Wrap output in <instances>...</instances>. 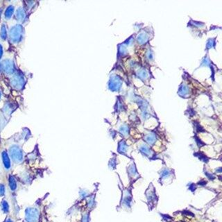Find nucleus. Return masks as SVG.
I'll use <instances>...</instances> for the list:
<instances>
[{
	"instance_id": "nucleus-1",
	"label": "nucleus",
	"mask_w": 222,
	"mask_h": 222,
	"mask_svg": "<svg viewBox=\"0 0 222 222\" xmlns=\"http://www.w3.org/2000/svg\"><path fill=\"white\" fill-rule=\"evenodd\" d=\"M23 35V28L21 25L17 24L10 29V38L13 43H19Z\"/></svg>"
},
{
	"instance_id": "nucleus-2",
	"label": "nucleus",
	"mask_w": 222,
	"mask_h": 222,
	"mask_svg": "<svg viewBox=\"0 0 222 222\" xmlns=\"http://www.w3.org/2000/svg\"><path fill=\"white\" fill-rule=\"evenodd\" d=\"M10 155L12 160L16 163H20L23 160V153L18 146H13L10 149Z\"/></svg>"
},
{
	"instance_id": "nucleus-3",
	"label": "nucleus",
	"mask_w": 222,
	"mask_h": 222,
	"mask_svg": "<svg viewBox=\"0 0 222 222\" xmlns=\"http://www.w3.org/2000/svg\"><path fill=\"white\" fill-rule=\"evenodd\" d=\"M25 219L27 222H38L39 219L38 210L34 208H27Z\"/></svg>"
},
{
	"instance_id": "nucleus-4",
	"label": "nucleus",
	"mask_w": 222,
	"mask_h": 222,
	"mask_svg": "<svg viewBox=\"0 0 222 222\" xmlns=\"http://www.w3.org/2000/svg\"><path fill=\"white\" fill-rule=\"evenodd\" d=\"M121 86V79L117 75H114L110 78L109 82V88L111 90L117 91Z\"/></svg>"
},
{
	"instance_id": "nucleus-5",
	"label": "nucleus",
	"mask_w": 222,
	"mask_h": 222,
	"mask_svg": "<svg viewBox=\"0 0 222 222\" xmlns=\"http://www.w3.org/2000/svg\"><path fill=\"white\" fill-rule=\"evenodd\" d=\"M11 84L18 90L22 89L24 85V77L20 74H15L11 79Z\"/></svg>"
},
{
	"instance_id": "nucleus-6",
	"label": "nucleus",
	"mask_w": 222,
	"mask_h": 222,
	"mask_svg": "<svg viewBox=\"0 0 222 222\" xmlns=\"http://www.w3.org/2000/svg\"><path fill=\"white\" fill-rule=\"evenodd\" d=\"M2 68L4 69V71L7 74H12L15 71V68H14L13 63L12 61L9 60H4V63H2Z\"/></svg>"
},
{
	"instance_id": "nucleus-7",
	"label": "nucleus",
	"mask_w": 222,
	"mask_h": 222,
	"mask_svg": "<svg viewBox=\"0 0 222 222\" xmlns=\"http://www.w3.org/2000/svg\"><path fill=\"white\" fill-rule=\"evenodd\" d=\"M2 156V161H3V164H4V167L6 169H9L10 168L11 165H10V160L9 156H8V153L6 151H3Z\"/></svg>"
},
{
	"instance_id": "nucleus-8",
	"label": "nucleus",
	"mask_w": 222,
	"mask_h": 222,
	"mask_svg": "<svg viewBox=\"0 0 222 222\" xmlns=\"http://www.w3.org/2000/svg\"><path fill=\"white\" fill-rule=\"evenodd\" d=\"M16 18L19 21L24 20L26 18V13L23 9V8H19L16 11Z\"/></svg>"
},
{
	"instance_id": "nucleus-9",
	"label": "nucleus",
	"mask_w": 222,
	"mask_h": 222,
	"mask_svg": "<svg viewBox=\"0 0 222 222\" xmlns=\"http://www.w3.org/2000/svg\"><path fill=\"white\" fill-rule=\"evenodd\" d=\"M8 185L10 190L12 191H15L17 189V181L15 177L13 176H10L8 178Z\"/></svg>"
},
{
	"instance_id": "nucleus-10",
	"label": "nucleus",
	"mask_w": 222,
	"mask_h": 222,
	"mask_svg": "<svg viewBox=\"0 0 222 222\" xmlns=\"http://www.w3.org/2000/svg\"><path fill=\"white\" fill-rule=\"evenodd\" d=\"M14 13V6H9L7 8L6 10L5 11V17L6 19H10L11 18V16L13 15V14Z\"/></svg>"
},
{
	"instance_id": "nucleus-11",
	"label": "nucleus",
	"mask_w": 222,
	"mask_h": 222,
	"mask_svg": "<svg viewBox=\"0 0 222 222\" xmlns=\"http://www.w3.org/2000/svg\"><path fill=\"white\" fill-rule=\"evenodd\" d=\"M1 208L3 212L4 213H8L9 211V205H8V202L5 200H3L1 204Z\"/></svg>"
},
{
	"instance_id": "nucleus-12",
	"label": "nucleus",
	"mask_w": 222,
	"mask_h": 222,
	"mask_svg": "<svg viewBox=\"0 0 222 222\" xmlns=\"http://www.w3.org/2000/svg\"><path fill=\"white\" fill-rule=\"evenodd\" d=\"M188 91H189V89L187 86L185 85H183L180 88L179 92L180 94V95H181L183 97H185L186 94L188 93Z\"/></svg>"
},
{
	"instance_id": "nucleus-13",
	"label": "nucleus",
	"mask_w": 222,
	"mask_h": 222,
	"mask_svg": "<svg viewBox=\"0 0 222 222\" xmlns=\"http://www.w3.org/2000/svg\"><path fill=\"white\" fill-rule=\"evenodd\" d=\"M147 38H147V35L146 34H144V33H141V34H140V35H138V40L140 43L143 44V43H145L147 41V40H148Z\"/></svg>"
},
{
	"instance_id": "nucleus-14",
	"label": "nucleus",
	"mask_w": 222,
	"mask_h": 222,
	"mask_svg": "<svg viewBox=\"0 0 222 222\" xmlns=\"http://www.w3.org/2000/svg\"><path fill=\"white\" fill-rule=\"evenodd\" d=\"M145 140L150 144H153L155 142V136L154 134H149L145 137Z\"/></svg>"
},
{
	"instance_id": "nucleus-15",
	"label": "nucleus",
	"mask_w": 222,
	"mask_h": 222,
	"mask_svg": "<svg viewBox=\"0 0 222 222\" xmlns=\"http://www.w3.org/2000/svg\"><path fill=\"white\" fill-rule=\"evenodd\" d=\"M0 35H1V38L3 40H6V38L7 37V31L6 29V26L4 24H3L1 28V33H0Z\"/></svg>"
},
{
	"instance_id": "nucleus-16",
	"label": "nucleus",
	"mask_w": 222,
	"mask_h": 222,
	"mask_svg": "<svg viewBox=\"0 0 222 222\" xmlns=\"http://www.w3.org/2000/svg\"><path fill=\"white\" fill-rule=\"evenodd\" d=\"M140 151L142 153H143V154H145V155H150V154H151V150L149 149V147H147L145 145L142 146L140 148Z\"/></svg>"
},
{
	"instance_id": "nucleus-17",
	"label": "nucleus",
	"mask_w": 222,
	"mask_h": 222,
	"mask_svg": "<svg viewBox=\"0 0 222 222\" xmlns=\"http://www.w3.org/2000/svg\"><path fill=\"white\" fill-rule=\"evenodd\" d=\"M126 144L124 143V142H121L119 143V151L121 153H124L125 151H126Z\"/></svg>"
},
{
	"instance_id": "nucleus-18",
	"label": "nucleus",
	"mask_w": 222,
	"mask_h": 222,
	"mask_svg": "<svg viewBox=\"0 0 222 222\" xmlns=\"http://www.w3.org/2000/svg\"><path fill=\"white\" fill-rule=\"evenodd\" d=\"M138 76L140 77V79H146L147 77V72L144 70V69H142V70H140L138 72Z\"/></svg>"
},
{
	"instance_id": "nucleus-19",
	"label": "nucleus",
	"mask_w": 222,
	"mask_h": 222,
	"mask_svg": "<svg viewBox=\"0 0 222 222\" xmlns=\"http://www.w3.org/2000/svg\"><path fill=\"white\" fill-rule=\"evenodd\" d=\"M120 132L122 133L123 135H127L128 133H129V128H128L126 126H122L120 128Z\"/></svg>"
},
{
	"instance_id": "nucleus-20",
	"label": "nucleus",
	"mask_w": 222,
	"mask_h": 222,
	"mask_svg": "<svg viewBox=\"0 0 222 222\" xmlns=\"http://www.w3.org/2000/svg\"><path fill=\"white\" fill-rule=\"evenodd\" d=\"M5 194V186L3 184H0V196H3Z\"/></svg>"
},
{
	"instance_id": "nucleus-21",
	"label": "nucleus",
	"mask_w": 222,
	"mask_h": 222,
	"mask_svg": "<svg viewBox=\"0 0 222 222\" xmlns=\"http://www.w3.org/2000/svg\"><path fill=\"white\" fill-rule=\"evenodd\" d=\"M2 54H3V47L1 44H0V58H2Z\"/></svg>"
},
{
	"instance_id": "nucleus-22",
	"label": "nucleus",
	"mask_w": 222,
	"mask_h": 222,
	"mask_svg": "<svg viewBox=\"0 0 222 222\" xmlns=\"http://www.w3.org/2000/svg\"><path fill=\"white\" fill-rule=\"evenodd\" d=\"M1 69H2V65H0V72H1Z\"/></svg>"
},
{
	"instance_id": "nucleus-23",
	"label": "nucleus",
	"mask_w": 222,
	"mask_h": 222,
	"mask_svg": "<svg viewBox=\"0 0 222 222\" xmlns=\"http://www.w3.org/2000/svg\"><path fill=\"white\" fill-rule=\"evenodd\" d=\"M0 98H1V93H0Z\"/></svg>"
}]
</instances>
